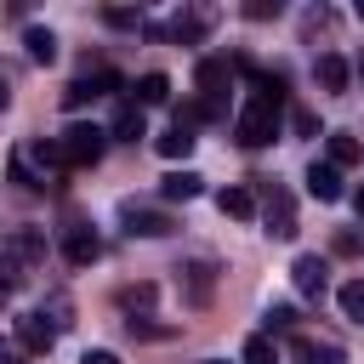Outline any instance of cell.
Wrapping results in <instances>:
<instances>
[{"instance_id": "obj_15", "label": "cell", "mask_w": 364, "mask_h": 364, "mask_svg": "<svg viewBox=\"0 0 364 364\" xmlns=\"http://www.w3.org/2000/svg\"><path fill=\"white\" fill-rule=\"evenodd\" d=\"M307 193H313V199H324V205H330V199H341V171H336L330 159H324V165H307Z\"/></svg>"}, {"instance_id": "obj_21", "label": "cell", "mask_w": 364, "mask_h": 364, "mask_svg": "<svg viewBox=\"0 0 364 364\" xmlns=\"http://www.w3.org/2000/svg\"><path fill=\"white\" fill-rule=\"evenodd\" d=\"M114 301H119L131 318H142V313L154 307V284H148V279H142V284H119V290H114Z\"/></svg>"}, {"instance_id": "obj_11", "label": "cell", "mask_w": 364, "mask_h": 364, "mask_svg": "<svg viewBox=\"0 0 364 364\" xmlns=\"http://www.w3.org/2000/svg\"><path fill=\"white\" fill-rule=\"evenodd\" d=\"M97 256H102V245H97V233H91V228H80V222H74V228H63V262H68V267H91Z\"/></svg>"}, {"instance_id": "obj_25", "label": "cell", "mask_w": 364, "mask_h": 364, "mask_svg": "<svg viewBox=\"0 0 364 364\" xmlns=\"http://www.w3.org/2000/svg\"><path fill=\"white\" fill-rule=\"evenodd\" d=\"M23 46H28V57H34V63H57V34H51V28H28V34H23Z\"/></svg>"}, {"instance_id": "obj_7", "label": "cell", "mask_w": 364, "mask_h": 364, "mask_svg": "<svg viewBox=\"0 0 364 364\" xmlns=\"http://www.w3.org/2000/svg\"><path fill=\"white\" fill-rule=\"evenodd\" d=\"M125 233L131 239H165V233H176V222L154 205H125Z\"/></svg>"}, {"instance_id": "obj_34", "label": "cell", "mask_w": 364, "mask_h": 364, "mask_svg": "<svg viewBox=\"0 0 364 364\" xmlns=\"http://www.w3.org/2000/svg\"><path fill=\"white\" fill-rule=\"evenodd\" d=\"M245 17H250V23H262V17H279V0H250V6H245Z\"/></svg>"}, {"instance_id": "obj_5", "label": "cell", "mask_w": 364, "mask_h": 364, "mask_svg": "<svg viewBox=\"0 0 364 364\" xmlns=\"http://www.w3.org/2000/svg\"><path fill=\"white\" fill-rule=\"evenodd\" d=\"M262 222H267L273 239H296V199H290V188H279V182L262 188Z\"/></svg>"}, {"instance_id": "obj_27", "label": "cell", "mask_w": 364, "mask_h": 364, "mask_svg": "<svg viewBox=\"0 0 364 364\" xmlns=\"http://www.w3.org/2000/svg\"><path fill=\"white\" fill-rule=\"evenodd\" d=\"M336 301H341V313H347V318H353V324H364V279H347V284H341V296H336Z\"/></svg>"}, {"instance_id": "obj_41", "label": "cell", "mask_w": 364, "mask_h": 364, "mask_svg": "<svg viewBox=\"0 0 364 364\" xmlns=\"http://www.w3.org/2000/svg\"><path fill=\"white\" fill-rule=\"evenodd\" d=\"M205 364H222V358H205Z\"/></svg>"}, {"instance_id": "obj_37", "label": "cell", "mask_w": 364, "mask_h": 364, "mask_svg": "<svg viewBox=\"0 0 364 364\" xmlns=\"http://www.w3.org/2000/svg\"><path fill=\"white\" fill-rule=\"evenodd\" d=\"M6 102H11V91H6V80H0V114H6Z\"/></svg>"}, {"instance_id": "obj_2", "label": "cell", "mask_w": 364, "mask_h": 364, "mask_svg": "<svg viewBox=\"0 0 364 364\" xmlns=\"http://www.w3.org/2000/svg\"><path fill=\"white\" fill-rule=\"evenodd\" d=\"M279 97H250L245 102V114L233 119V136H239V148H267L273 136H279Z\"/></svg>"}, {"instance_id": "obj_19", "label": "cell", "mask_w": 364, "mask_h": 364, "mask_svg": "<svg viewBox=\"0 0 364 364\" xmlns=\"http://www.w3.org/2000/svg\"><path fill=\"white\" fill-rule=\"evenodd\" d=\"M216 205H222V216H233V222H250V216H256V193H250V188H222Z\"/></svg>"}, {"instance_id": "obj_40", "label": "cell", "mask_w": 364, "mask_h": 364, "mask_svg": "<svg viewBox=\"0 0 364 364\" xmlns=\"http://www.w3.org/2000/svg\"><path fill=\"white\" fill-rule=\"evenodd\" d=\"M358 80H364V57H358Z\"/></svg>"}, {"instance_id": "obj_24", "label": "cell", "mask_w": 364, "mask_h": 364, "mask_svg": "<svg viewBox=\"0 0 364 364\" xmlns=\"http://www.w3.org/2000/svg\"><path fill=\"white\" fill-rule=\"evenodd\" d=\"M40 318H46L51 330H68V324H74V301H68L63 290H51V296L40 301Z\"/></svg>"}, {"instance_id": "obj_4", "label": "cell", "mask_w": 364, "mask_h": 364, "mask_svg": "<svg viewBox=\"0 0 364 364\" xmlns=\"http://www.w3.org/2000/svg\"><path fill=\"white\" fill-rule=\"evenodd\" d=\"M210 23H216V11H205V6H193V11H176V17L165 23V28H159V23H148L142 34H154V40H176V46H199Z\"/></svg>"}, {"instance_id": "obj_26", "label": "cell", "mask_w": 364, "mask_h": 364, "mask_svg": "<svg viewBox=\"0 0 364 364\" xmlns=\"http://www.w3.org/2000/svg\"><path fill=\"white\" fill-rule=\"evenodd\" d=\"M239 358H245V364H279V347H273V336H250V341L239 347Z\"/></svg>"}, {"instance_id": "obj_8", "label": "cell", "mask_w": 364, "mask_h": 364, "mask_svg": "<svg viewBox=\"0 0 364 364\" xmlns=\"http://www.w3.org/2000/svg\"><path fill=\"white\" fill-rule=\"evenodd\" d=\"M193 80H199L205 102H222V97H228V85H233V63H228V57H199Z\"/></svg>"}, {"instance_id": "obj_13", "label": "cell", "mask_w": 364, "mask_h": 364, "mask_svg": "<svg viewBox=\"0 0 364 364\" xmlns=\"http://www.w3.org/2000/svg\"><path fill=\"white\" fill-rule=\"evenodd\" d=\"M290 353H296L301 364H347V353H341L336 341H313V336H301V330L290 336Z\"/></svg>"}, {"instance_id": "obj_18", "label": "cell", "mask_w": 364, "mask_h": 364, "mask_svg": "<svg viewBox=\"0 0 364 364\" xmlns=\"http://www.w3.org/2000/svg\"><path fill=\"white\" fill-rule=\"evenodd\" d=\"M199 188H205L199 171H165V176H159V193H165V199H199Z\"/></svg>"}, {"instance_id": "obj_9", "label": "cell", "mask_w": 364, "mask_h": 364, "mask_svg": "<svg viewBox=\"0 0 364 364\" xmlns=\"http://www.w3.org/2000/svg\"><path fill=\"white\" fill-rule=\"evenodd\" d=\"M6 256H11L23 273H28V267H40V262H46V233H40V228H11Z\"/></svg>"}, {"instance_id": "obj_12", "label": "cell", "mask_w": 364, "mask_h": 364, "mask_svg": "<svg viewBox=\"0 0 364 364\" xmlns=\"http://www.w3.org/2000/svg\"><path fill=\"white\" fill-rule=\"evenodd\" d=\"M290 279H296V290H301L307 301H318V296H324V284H330V262H324V256H296Z\"/></svg>"}, {"instance_id": "obj_35", "label": "cell", "mask_w": 364, "mask_h": 364, "mask_svg": "<svg viewBox=\"0 0 364 364\" xmlns=\"http://www.w3.org/2000/svg\"><path fill=\"white\" fill-rule=\"evenodd\" d=\"M23 358H28V353H23L17 341H0V364H23Z\"/></svg>"}, {"instance_id": "obj_30", "label": "cell", "mask_w": 364, "mask_h": 364, "mask_svg": "<svg viewBox=\"0 0 364 364\" xmlns=\"http://www.w3.org/2000/svg\"><path fill=\"white\" fill-rule=\"evenodd\" d=\"M17 284H23V267H17L11 256H0V307L11 301V290H17Z\"/></svg>"}, {"instance_id": "obj_20", "label": "cell", "mask_w": 364, "mask_h": 364, "mask_svg": "<svg viewBox=\"0 0 364 364\" xmlns=\"http://www.w3.org/2000/svg\"><path fill=\"white\" fill-rule=\"evenodd\" d=\"M193 142H199V136H193L188 125H176V119H171V131H165V136H159L154 148H159L165 159H188V154H193Z\"/></svg>"}, {"instance_id": "obj_31", "label": "cell", "mask_w": 364, "mask_h": 364, "mask_svg": "<svg viewBox=\"0 0 364 364\" xmlns=\"http://www.w3.org/2000/svg\"><path fill=\"white\" fill-rule=\"evenodd\" d=\"M267 330H290V336H296V307H284V301L267 307Z\"/></svg>"}, {"instance_id": "obj_6", "label": "cell", "mask_w": 364, "mask_h": 364, "mask_svg": "<svg viewBox=\"0 0 364 364\" xmlns=\"http://www.w3.org/2000/svg\"><path fill=\"white\" fill-rule=\"evenodd\" d=\"M125 80L114 74V68H97V74H80V80H68L63 85V108L74 114V108H85V102H97V97H108V91H119Z\"/></svg>"}, {"instance_id": "obj_29", "label": "cell", "mask_w": 364, "mask_h": 364, "mask_svg": "<svg viewBox=\"0 0 364 364\" xmlns=\"http://www.w3.org/2000/svg\"><path fill=\"white\" fill-rule=\"evenodd\" d=\"M125 330H131V336H136V341H165V336H176V330H171V324H154V318H148V313H142V318H125Z\"/></svg>"}, {"instance_id": "obj_23", "label": "cell", "mask_w": 364, "mask_h": 364, "mask_svg": "<svg viewBox=\"0 0 364 364\" xmlns=\"http://www.w3.org/2000/svg\"><path fill=\"white\" fill-rule=\"evenodd\" d=\"M358 159H364V142H358V136H347V131H336V136H330V165H336V171H347V165H358Z\"/></svg>"}, {"instance_id": "obj_1", "label": "cell", "mask_w": 364, "mask_h": 364, "mask_svg": "<svg viewBox=\"0 0 364 364\" xmlns=\"http://www.w3.org/2000/svg\"><path fill=\"white\" fill-rule=\"evenodd\" d=\"M63 171H68V159H63L57 136H51V142L34 136V142H23V148L11 154V182L28 188V193H63Z\"/></svg>"}, {"instance_id": "obj_14", "label": "cell", "mask_w": 364, "mask_h": 364, "mask_svg": "<svg viewBox=\"0 0 364 364\" xmlns=\"http://www.w3.org/2000/svg\"><path fill=\"white\" fill-rule=\"evenodd\" d=\"M182 284H188V301L205 307V301H210V284H216V262H205V256L188 262V267H182Z\"/></svg>"}, {"instance_id": "obj_10", "label": "cell", "mask_w": 364, "mask_h": 364, "mask_svg": "<svg viewBox=\"0 0 364 364\" xmlns=\"http://www.w3.org/2000/svg\"><path fill=\"white\" fill-rule=\"evenodd\" d=\"M51 341H57V330H51L40 313H17V347H23L28 358H46Z\"/></svg>"}, {"instance_id": "obj_22", "label": "cell", "mask_w": 364, "mask_h": 364, "mask_svg": "<svg viewBox=\"0 0 364 364\" xmlns=\"http://www.w3.org/2000/svg\"><path fill=\"white\" fill-rule=\"evenodd\" d=\"M108 136H119V142H136V136H148V125H142V108L136 102H125L119 114H114V131Z\"/></svg>"}, {"instance_id": "obj_39", "label": "cell", "mask_w": 364, "mask_h": 364, "mask_svg": "<svg viewBox=\"0 0 364 364\" xmlns=\"http://www.w3.org/2000/svg\"><path fill=\"white\" fill-rule=\"evenodd\" d=\"M353 11H358V23H364V0H358V6H353Z\"/></svg>"}, {"instance_id": "obj_16", "label": "cell", "mask_w": 364, "mask_h": 364, "mask_svg": "<svg viewBox=\"0 0 364 364\" xmlns=\"http://www.w3.org/2000/svg\"><path fill=\"white\" fill-rule=\"evenodd\" d=\"M313 74H318V85H324V91H347V80H353L347 57H336V51H324V57L313 63Z\"/></svg>"}, {"instance_id": "obj_28", "label": "cell", "mask_w": 364, "mask_h": 364, "mask_svg": "<svg viewBox=\"0 0 364 364\" xmlns=\"http://www.w3.org/2000/svg\"><path fill=\"white\" fill-rule=\"evenodd\" d=\"M102 23H108V28H136V34L148 28V17H142V11H131V6H108V11H102Z\"/></svg>"}, {"instance_id": "obj_36", "label": "cell", "mask_w": 364, "mask_h": 364, "mask_svg": "<svg viewBox=\"0 0 364 364\" xmlns=\"http://www.w3.org/2000/svg\"><path fill=\"white\" fill-rule=\"evenodd\" d=\"M80 364H119V358H114V353H102V347H97V353H85V358H80Z\"/></svg>"}, {"instance_id": "obj_38", "label": "cell", "mask_w": 364, "mask_h": 364, "mask_svg": "<svg viewBox=\"0 0 364 364\" xmlns=\"http://www.w3.org/2000/svg\"><path fill=\"white\" fill-rule=\"evenodd\" d=\"M353 205H358V222H364V188H358V199H353Z\"/></svg>"}, {"instance_id": "obj_17", "label": "cell", "mask_w": 364, "mask_h": 364, "mask_svg": "<svg viewBox=\"0 0 364 364\" xmlns=\"http://www.w3.org/2000/svg\"><path fill=\"white\" fill-rule=\"evenodd\" d=\"M131 91H136V108H159V102H171V80H165L159 68H154V74H142Z\"/></svg>"}, {"instance_id": "obj_33", "label": "cell", "mask_w": 364, "mask_h": 364, "mask_svg": "<svg viewBox=\"0 0 364 364\" xmlns=\"http://www.w3.org/2000/svg\"><path fill=\"white\" fill-rule=\"evenodd\" d=\"M330 245H336V256H358V250H364V239H358L353 228H341V233H336Z\"/></svg>"}, {"instance_id": "obj_3", "label": "cell", "mask_w": 364, "mask_h": 364, "mask_svg": "<svg viewBox=\"0 0 364 364\" xmlns=\"http://www.w3.org/2000/svg\"><path fill=\"white\" fill-rule=\"evenodd\" d=\"M57 148H63L68 171H74V165H97V159H102V148H108V131H102V125H85V119H80V125H68V131L57 136Z\"/></svg>"}, {"instance_id": "obj_32", "label": "cell", "mask_w": 364, "mask_h": 364, "mask_svg": "<svg viewBox=\"0 0 364 364\" xmlns=\"http://www.w3.org/2000/svg\"><path fill=\"white\" fill-rule=\"evenodd\" d=\"M290 125H296V136H318V114H313V108H296Z\"/></svg>"}]
</instances>
